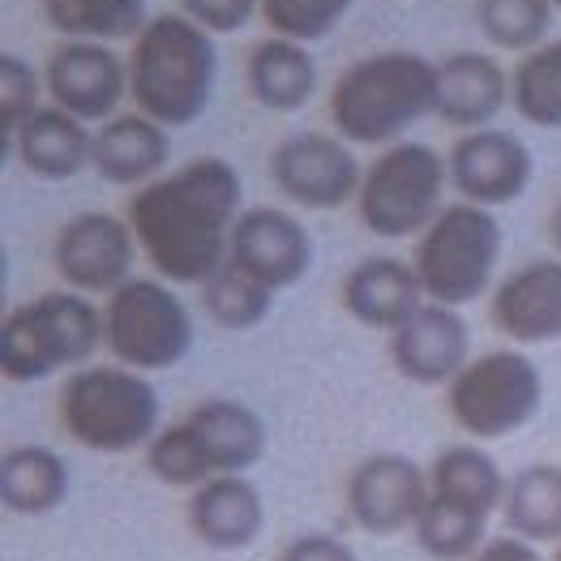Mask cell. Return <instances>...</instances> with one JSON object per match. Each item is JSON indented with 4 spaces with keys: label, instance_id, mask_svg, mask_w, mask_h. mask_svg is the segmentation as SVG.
<instances>
[{
    "label": "cell",
    "instance_id": "d6a6232c",
    "mask_svg": "<svg viewBox=\"0 0 561 561\" xmlns=\"http://www.w3.org/2000/svg\"><path fill=\"white\" fill-rule=\"evenodd\" d=\"M356 0H262V18L279 39L313 44L352 13Z\"/></svg>",
    "mask_w": 561,
    "mask_h": 561
},
{
    "label": "cell",
    "instance_id": "7402d4cb",
    "mask_svg": "<svg viewBox=\"0 0 561 561\" xmlns=\"http://www.w3.org/2000/svg\"><path fill=\"white\" fill-rule=\"evenodd\" d=\"M172 159V138L159 121L129 112V116H112L99 125L94 134V172L107 185L141 188L159 181V172Z\"/></svg>",
    "mask_w": 561,
    "mask_h": 561
},
{
    "label": "cell",
    "instance_id": "277c9868",
    "mask_svg": "<svg viewBox=\"0 0 561 561\" xmlns=\"http://www.w3.org/2000/svg\"><path fill=\"white\" fill-rule=\"evenodd\" d=\"M266 455V421L240 399H206L185 421L159 428L146 471L168 489H197L215 476H244Z\"/></svg>",
    "mask_w": 561,
    "mask_h": 561
},
{
    "label": "cell",
    "instance_id": "d6986e66",
    "mask_svg": "<svg viewBox=\"0 0 561 561\" xmlns=\"http://www.w3.org/2000/svg\"><path fill=\"white\" fill-rule=\"evenodd\" d=\"M188 531L219 553L249 549L266 527V502L249 476H215L188 497Z\"/></svg>",
    "mask_w": 561,
    "mask_h": 561
},
{
    "label": "cell",
    "instance_id": "7c38bea8",
    "mask_svg": "<svg viewBox=\"0 0 561 561\" xmlns=\"http://www.w3.org/2000/svg\"><path fill=\"white\" fill-rule=\"evenodd\" d=\"M343 497H347V515L360 531L399 536V531H416L433 497V484L416 459L381 450V455H369L360 468H352Z\"/></svg>",
    "mask_w": 561,
    "mask_h": 561
},
{
    "label": "cell",
    "instance_id": "8fae6325",
    "mask_svg": "<svg viewBox=\"0 0 561 561\" xmlns=\"http://www.w3.org/2000/svg\"><path fill=\"white\" fill-rule=\"evenodd\" d=\"M271 181L305 210H339L360 197V163L352 141L330 134H291L271 150Z\"/></svg>",
    "mask_w": 561,
    "mask_h": 561
},
{
    "label": "cell",
    "instance_id": "484cf974",
    "mask_svg": "<svg viewBox=\"0 0 561 561\" xmlns=\"http://www.w3.org/2000/svg\"><path fill=\"white\" fill-rule=\"evenodd\" d=\"M69 497V463L51 446H13L0 459V502L9 515L39 518L65 506Z\"/></svg>",
    "mask_w": 561,
    "mask_h": 561
},
{
    "label": "cell",
    "instance_id": "9c48e42d",
    "mask_svg": "<svg viewBox=\"0 0 561 561\" xmlns=\"http://www.w3.org/2000/svg\"><path fill=\"white\" fill-rule=\"evenodd\" d=\"M446 181H450V168L433 146L394 141L386 146L381 159L369 163L360 181V197H356V215L381 240L421 236L446 210L442 206Z\"/></svg>",
    "mask_w": 561,
    "mask_h": 561
},
{
    "label": "cell",
    "instance_id": "e575fe53",
    "mask_svg": "<svg viewBox=\"0 0 561 561\" xmlns=\"http://www.w3.org/2000/svg\"><path fill=\"white\" fill-rule=\"evenodd\" d=\"M257 9L262 0H181V13L210 35H236L240 26L253 22Z\"/></svg>",
    "mask_w": 561,
    "mask_h": 561
},
{
    "label": "cell",
    "instance_id": "ffe728a7",
    "mask_svg": "<svg viewBox=\"0 0 561 561\" xmlns=\"http://www.w3.org/2000/svg\"><path fill=\"white\" fill-rule=\"evenodd\" d=\"M511 103V78L484 51H455L437 65V116L459 129H489Z\"/></svg>",
    "mask_w": 561,
    "mask_h": 561
},
{
    "label": "cell",
    "instance_id": "ba28073f",
    "mask_svg": "<svg viewBox=\"0 0 561 561\" xmlns=\"http://www.w3.org/2000/svg\"><path fill=\"white\" fill-rule=\"evenodd\" d=\"M103 347L138 374L176 369L193 352V313L168 279H129L103 305Z\"/></svg>",
    "mask_w": 561,
    "mask_h": 561
},
{
    "label": "cell",
    "instance_id": "f546056e",
    "mask_svg": "<svg viewBox=\"0 0 561 561\" xmlns=\"http://www.w3.org/2000/svg\"><path fill=\"white\" fill-rule=\"evenodd\" d=\"M202 309L210 313V322L224 330H253L262 327L275 309V291L266 283H257L249 271H240L232 257L219 275L202 283Z\"/></svg>",
    "mask_w": 561,
    "mask_h": 561
},
{
    "label": "cell",
    "instance_id": "74e56055",
    "mask_svg": "<svg viewBox=\"0 0 561 561\" xmlns=\"http://www.w3.org/2000/svg\"><path fill=\"white\" fill-rule=\"evenodd\" d=\"M549 236H553V244H558V257H561V202L553 206V215H549Z\"/></svg>",
    "mask_w": 561,
    "mask_h": 561
},
{
    "label": "cell",
    "instance_id": "603a6c76",
    "mask_svg": "<svg viewBox=\"0 0 561 561\" xmlns=\"http://www.w3.org/2000/svg\"><path fill=\"white\" fill-rule=\"evenodd\" d=\"M22 168L39 181H73L94 168V134L60 107H39L13 138Z\"/></svg>",
    "mask_w": 561,
    "mask_h": 561
},
{
    "label": "cell",
    "instance_id": "9a60e30c",
    "mask_svg": "<svg viewBox=\"0 0 561 561\" xmlns=\"http://www.w3.org/2000/svg\"><path fill=\"white\" fill-rule=\"evenodd\" d=\"M446 168H450V185L463 202L493 210V206H506L527 193L536 159H531L527 141L515 138L511 129L489 125V129L459 134L455 150L446 154Z\"/></svg>",
    "mask_w": 561,
    "mask_h": 561
},
{
    "label": "cell",
    "instance_id": "5b68a950",
    "mask_svg": "<svg viewBox=\"0 0 561 561\" xmlns=\"http://www.w3.org/2000/svg\"><path fill=\"white\" fill-rule=\"evenodd\" d=\"M65 433L94 455H134L159 437V390L125 365H87L60 390Z\"/></svg>",
    "mask_w": 561,
    "mask_h": 561
},
{
    "label": "cell",
    "instance_id": "52a82bcc",
    "mask_svg": "<svg viewBox=\"0 0 561 561\" xmlns=\"http://www.w3.org/2000/svg\"><path fill=\"white\" fill-rule=\"evenodd\" d=\"M497 257H502V224L493 219V210L455 202L416 236L412 266L433 305L463 309L489 291Z\"/></svg>",
    "mask_w": 561,
    "mask_h": 561
},
{
    "label": "cell",
    "instance_id": "cb8c5ba5",
    "mask_svg": "<svg viewBox=\"0 0 561 561\" xmlns=\"http://www.w3.org/2000/svg\"><path fill=\"white\" fill-rule=\"evenodd\" d=\"M244 78H249V94L266 112H283V116L309 107V99L318 91V65L309 47L296 39H279V35L262 39L249 51Z\"/></svg>",
    "mask_w": 561,
    "mask_h": 561
},
{
    "label": "cell",
    "instance_id": "3957f363",
    "mask_svg": "<svg viewBox=\"0 0 561 561\" xmlns=\"http://www.w3.org/2000/svg\"><path fill=\"white\" fill-rule=\"evenodd\" d=\"M437 112V65L416 51H374L347 65L330 91V125L352 146H394Z\"/></svg>",
    "mask_w": 561,
    "mask_h": 561
},
{
    "label": "cell",
    "instance_id": "7a4b0ae2",
    "mask_svg": "<svg viewBox=\"0 0 561 561\" xmlns=\"http://www.w3.org/2000/svg\"><path fill=\"white\" fill-rule=\"evenodd\" d=\"M219 82L215 35L185 13H159L129 47V94L163 129H188L206 116Z\"/></svg>",
    "mask_w": 561,
    "mask_h": 561
},
{
    "label": "cell",
    "instance_id": "83f0119b",
    "mask_svg": "<svg viewBox=\"0 0 561 561\" xmlns=\"http://www.w3.org/2000/svg\"><path fill=\"white\" fill-rule=\"evenodd\" d=\"M44 22L82 44H121L146 31V0H44Z\"/></svg>",
    "mask_w": 561,
    "mask_h": 561
},
{
    "label": "cell",
    "instance_id": "5bb4252c",
    "mask_svg": "<svg viewBox=\"0 0 561 561\" xmlns=\"http://www.w3.org/2000/svg\"><path fill=\"white\" fill-rule=\"evenodd\" d=\"M44 87L51 107L78 116L82 125L112 121L121 99L129 94V60H121L107 44L65 39L47 56Z\"/></svg>",
    "mask_w": 561,
    "mask_h": 561
},
{
    "label": "cell",
    "instance_id": "44dd1931",
    "mask_svg": "<svg viewBox=\"0 0 561 561\" xmlns=\"http://www.w3.org/2000/svg\"><path fill=\"white\" fill-rule=\"evenodd\" d=\"M424 300L421 275L412 262L399 257H365L360 266L347 271L343 279V309L369 330H394L403 327Z\"/></svg>",
    "mask_w": 561,
    "mask_h": 561
},
{
    "label": "cell",
    "instance_id": "2e32d148",
    "mask_svg": "<svg viewBox=\"0 0 561 561\" xmlns=\"http://www.w3.org/2000/svg\"><path fill=\"white\" fill-rule=\"evenodd\" d=\"M232 262L271 291L296 287L313 266V236L279 206H253L232 232Z\"/></svg>",
    "mask_w": 561,
    "mask_h": 561
},
{
    "label": "cell",
    "instance_id": "6da1fadb",
    "mask_svg": "<svg viewBox=\"0 0 561 561\" xmlns=\"http://www.w3.org/2000/svg\"><path fill=\"white\" fill-rule=\"evenodd\" d=\"M240 172L228 159L202 154L129 197V228L159 279L202 287L232 257L240 224Z\"/></svg>",
    "mask_w": 561,
    "mask_h": 561
},
{
    "label": "cell",
    "instance_id": "836d02e7",
    "mask_svg": "<svg viewBox=\"0 0 561 561\" xmlns=\"http://www.w3.org/2000/svg\"><path fill=\"white\" fill-rule=\"evenodd\" d=\"M39 91H47L35 65L18 51L0 56V125H4V150L22 134V125L39 112Z\"/></svg>",
    "mask_w": 561,
    "mask_h": 561
},
{
    "label": "cell",
    "instance_id": "1f68e13d",
    "mask_svg": "<svg viewBox=\"0 0 561 561\" xmlns=\"http://www.w3.org/2000/svg\"><path fill=\"white\" fill-rule=\"evenodd\" d=\"M489 518L471 515L463 506H450L442 497H428L421 523H416V545L433 561H471L484 549Z\"/></svg>",
    "mask_w": 561,
    "mask_h": 561
},
{
    "label": "cell",
    "instance_id": "e0dca14e",
    "mask_svg": "<svg viewBox=\"0 0 561 561\" xmlns=\"http://www.w3.org/2000/svg\"><path fill=\"white\" fill-rule=\"evenodd\" d=\"M493 330L518 347L561 339V257H531L493 287Z\"/></svg>",
    "mask_w": 561,
    "mask_h": 561
},
{
    "label": "cell",
    "instance_id": "4fadbf2b",
    "mask_svg": "<svg viewBox=\"0 0 561 561\" xmlns=\"http://www.w3.org/2000/svg\"><path fill=\"white\" fill-rule=\"evenodd\" d=\"M51 262H56V275L69 283V291L112 296L116 287L129 283V271L138 262V236L116 215L87 210L56 232Z\"/></svg>",
    "mask_w": 561,
    "mask_h": 561
},
{
    "label": "cell",
    "instance_id": "4316f807",
    "mask_svg": "<svg viewBox=\"0 0 561 561\" xmlns=\"http://www.w3.org/2000/svg\"><path fill=\"white\" fill-rule=\"evenodd\" d=\"M502 518L511 536L531 545H561V468L558 463H531L506 484Z\"/></svg>",
    "mask_w": 561,
    "mask_h": 561
},
{
    "label": "cell",
    "instance_id": "f35d334b",
    "mask_svg": "<svg viewBox=\"0 0 561 561\" xmlns=\"http://www.w3.org/2000/svg\"><path fill=\"white\" fill-rule=\"evenodd\" d=\"M553 561H561V545H558V553H553Z\"/></svg>",
    "mask_w": 561,
    "mask_h": 561
},
{
    "label": "cell",
    "instance_id": "d4e9b609",
    "mask_svg": "<svg viewBox=\"0 0 561 561\" xmlns=\"http://www.w3.org/2000/svg\"><path fill=\"white\" fill-rule=\"evenodd\" d=\"M428 484H433V497H442L450 506H463L480 518H493L506 502L511 480L502 476L497 459L480 442H459V446H446L433 459Z\"/></svg>",
    "mask_w": 561,
    "mask_h": 561
},
{
    "label": "cell",
    "instance_id": "8d00e7d4",
    "mask_svg": "<svg viewBox=\"0 0 561 561\" xmlns=\"http://www.w3.org/2000/svg\"><path fill=\"white\" fill-rule=\"evenodd\" d=\"M471 561H545V558H540L536 545L523 540V536H489L484 549Z\"/></svg>",
    "mask_w": 561,
    "mask_h": 561
},
{
    "label": "cell",
    "instance_id": "ab89813d",
    "mask_svg": "<svg viewBox=\"0 0 561 561\" xmlns=\"http://www.w3.org/2000/svg\"><path fill=\"white\" fill-rule=\"evenodd\" d=\"M553 4H558V9H561V0H553Z\"/></svg>",
    "mask_w": 561,
    "mask_h": 561
},
{
    "label": "cell",
    "instance_id": "4dcf8cb0",
    "mask_svg": "<svg viewBox=\"0 0 561 561\" xmlns=\"http://www.w3.org/2000/svg\"><path fill=\"white\" fill-rule=\"evenodd\" d=\"M553 0H476V22L480 35L502 51H536L549 44V26H553Z\"/></svg>",
    "mask_w": 561,
    "mask_h": 561
},
{
    "label": "cell",
    "instance_id": "8992f818",
    "mask_svg": "<svg viewBox=\"0 0 561 561\" xmlns=\"http://www.w3.org/2000/svg\"><path fill=\"white\" fill-rule=\"evenodd\" d=\"M103 343V309L82 291H44L18 305L0 322V374L31 386L44 377L87 365Z\"/></svg>",
    "mask_w": 561,
    "mask_h": 561
},
{
    "label": "cell",
    "instance_id": "f1b7e54d",
    "mask_svg": "<svg viewBox=\"0 0 561 561\" xmlns=\"http://www.w3.org/2000/svg\"><path fill=\"white\" fill-rule=\"evenodd\" d=\"M511 103L536 129H561V39L518 56L511 73Z\"/></svg>",
    "mask_w": 561,
    "mask_h": 561
},
{
    "label": "cell",
    "instance_id": "30bf717a",
    "mask_svg": "<svg viewBox=\"0 0 561 561\" xmlns=\"http://www.w3.org/2000/svg\"><path fill=\"white\" fill-rule=\"evenodd\" d=\"M540 403H545V377L515 347L476 356L446 386V412L471 442L511 437L523 424L536 421Z\"/></svg>",
    "mask_w": 561,
    "mask_h": 561
},
{
    "label": "cell",
    "instance_id": "d590c367",
    "mask_svg": "<svg viewBox=\"0 0 561 561\" xmlns=\"http://www.w3.org/2000/svg\"><path fill=\"white\" fill-rule=\"evenodd\" d=\"M279 561H360V558H356V549L343 545L339 536L309 531V536H296V540L279 553Z\"/></svg>",
    "mask_w": 561,
    "mask_h": 561
},
{
    "label": "cell",
    "instance_id": "ac0fdd59",
    "mask_svg": "<svg viewBox=\"0 0 561 561\" xmlns=\"http://www.w3.org/2000/svg\"><path fill=\"white\" fill-rule=\"evenodd\" d=\"M471 334L459 309L424 300L421 309L390 334V365L416 386H450L468 365Z\"/></svg>",
    "mask_w": 561,
    "mask_h": 561
}]
</instances>
